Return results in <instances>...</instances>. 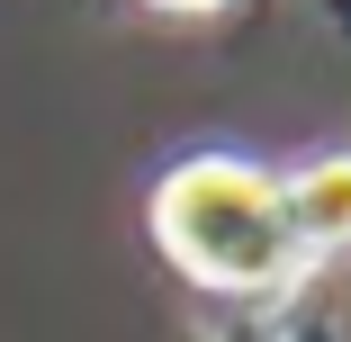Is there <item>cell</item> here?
Returning <instances> with one entry per match:
<instances>
[{
  "label": "cell",
  "instance_id": "obj_1",
  "mask_svg": "<svg viewBox=\"0 0 351 342\" xmlns=\"http://www.w3.org/2000/svg\"><path fill=\"white\" fill-rule=\"evenodd\" d=\"M145 225L154 252L217 306H279L315 280L279 208V171L252 154H180L145 198Z\"/></svg>",
  "mask_w": 351,
  "mask_h": 342
},
{
  "label": "cell",
  "instance_id": "obj_2",
  "mask_svg": "<svg viewBox=\"0 0 351 342\" xmlns=\"http://www.w3.org/2000/svg\"><path fill=\"white\" fill-rule=\"evenodd\" d=\"M279 208H289L306 261L351 252V154H306L298 171H279Z\"/></svg>",
  "mask_w": 351,
  "mask_h": 342
},
{
  "label": "cell",
  "instance_id": "obj_3",
  "mask_svg": "<svg viewBox=\"0 0 351 342\" xmlns=\"http://www.w3.org/2000/svg\"><path fill=\"white\" fill-rule=\"evenodd\" d=\"M145 10H171V19H207V10H226V0H145Z\"/></svg>",
  "mask_w": 351,
  "mask_h": 342
}]
</instances>
